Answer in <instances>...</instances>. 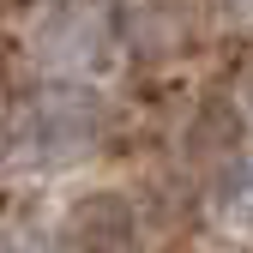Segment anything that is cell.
Masks as SVG:
<instances>
[{
  "label": "cell",
  "instance_id": "6da1fadb",
  "mask_svg": "<svg viewBox=\"0 0 253 253\" xmlns=\"http://www.w3.org/2000/svg\"><path fill=\"white\" fill-rule=\"evenodd\" d=\"M37 48H42V67H73V73H90V67H109V18L97 6H54L42 24H37Z\"/></svg>",
  "mask_w": 253,
  "mask_h": 253
},
{
  "label": "cell",
  "instance_id": "7a4b0ae2",
  "mask_svg": "<svg viewBox=\"0 0 253 253\" xmlns=\"http://www.w3.org/2000/svg\"><path fill=\"white\" fill-rule=\"evenodd\" d=\"M229 6H235V12H241V18H253V0H229Z\"/></svg>",
  "mask_w": 253,
  "mask_h": 253
}]
</instances>
